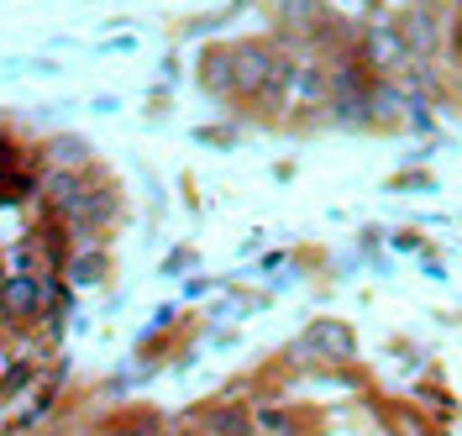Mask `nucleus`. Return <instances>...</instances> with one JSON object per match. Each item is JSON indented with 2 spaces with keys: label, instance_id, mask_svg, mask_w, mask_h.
<instances>
[{
  "label": "nucleus",
  "instance_id": "obj_6",
  "mask_svg": "<svg viewBox=\"0 0 462 436\" xmlns=\"http://www.w3.org/2000/svg\"><path fill=\"white\" fill-rule=\"evenodd\" d=\"M100 274H106V263H100V258H79V263H74V279H85V284H89V279H100Z\"/></svg>",
  "mask_w": 462,
  "mask_h": 436
},
{
  "label": "nucleus",
  "instance_id": "obj_5",
  "mask_svg": "<svg viewBox=\"0 0 462 436\" xmlns=\"http://www.w3.org/2000/svg\"><path fill=\"white\" fill-rule=\"evenodd\" d=\"M48 158H74V169H79V158H89V147L74 143V137H58V143L48 147Z\"/></svg>",
  "mask_w": 462,
  "mask_h": 436
},
{
  "label": "nucleus",
  "instance_id": "obj_8",
  "mask_svg": "<svg viewBox=\"0 0 462 436\" xmlns=\"http://www.w3.org/2000/svg\"><path fill=\"white\" fill-rule=\"evenodd\" d=\"M179 436H200V431H179Z\"/></svg>",
  "mask_w": 462,
  "mask_h": 436
},
{
  "label": "nucleus",
  "instance_id": "obj_4",
  "mask_svg": "<svg viewBox=\"0 0 462 436\" xmlns=\"http://www.w3.org/2000/svg\"><path fill=\"white\" fill-rule=\"evenodd\" d=\"M305 348H316V352H331V357H346V352H352V337H346V326H316Z\"/></svg>",
  "mask_w": 462,
  "mask_h": 436
},
{
  "label": "nucleus",
  "instance_id": "obj_1",
  "mask_svg": "<svg viewBox=\"0 0 462 436\" xmlns=\"http://www.w3.org/2000/svg\"><path fill=\"white\" fill-rule=\"evenodd\" d=\"M231 79L242 89H263L268 79H284V74H279V63H273L268 48H236L231 53Z\"/></svg>",
  "mask_w": 462,
  "mask_h": 436
},
{
  "label": "nucleus",
  "instance_id": "obj_3",
  "mask_svg": "<svg viewBox=\"0 0 462 436\" xmlns=\"http://www.w3.org/2000/svg\"><path fill=\"white\" fill-rule=\"evenodd\" d=\"M205 436H253V415L247 410H216L205 421Z\"/></svg>",
  "mask_w": 462,
  "mask_h": 436
},
{
  "label": "nucleus",
  "instance_id": "obj_7",
  "mask_svg": "<svg viewBox=\"0 0 462 436\" xmlns=\"http://www.w3.org/2000/svg\"><path fill=\"white\" fill-rule=\"evenodd\" d=\"M263 426H268V431H289V421L279 415V410H263Z\"/></svg>",
  "mask_w": 462,
  "mask_h": 436
},
{
  "label": "nucleus",
  "instance_id": "obj_2",
  "mask_svg": "<svg viewBox=\"0 0 462 436\" xmlns=\"http://www.w3.org/2000/svg\"><path fill=\"white\" fill-rule=\"evenodd\" d=\"M0 300H5V311H11V316H37L48 294H42V279H11Z\"/></svg>",
  "mask_w": 462,
  "mask_h": 436
}]
</instances>
